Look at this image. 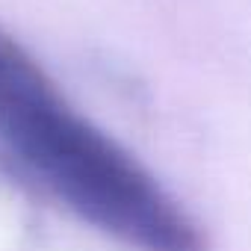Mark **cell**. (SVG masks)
Segmentation results:
<instances>
[{"label":"cell","instance_id":"cell-1","mask_svg":"<svg viewBox=\"0 0 251 251\" xmlns=\"http://www.w3.org/2000/svg\"><path fill=\"white\" fill-rule=\"evenodd\" d=\"M0 151L89 227L139 251H204L198 222L109 133L92 124L0 27Z\"/></svg>","mask_w":251,"mask_h":251}]
</instances>
